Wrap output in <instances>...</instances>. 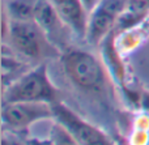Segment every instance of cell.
I'll list each match as a JSON object with an SVG mask.
<instances>
[{
	"instance_id": "9c48e42d",
	"label": "cell",
	"mask_w": 149,
	"mask_h": 145,
	"mask_svg": "<svg viewBox=\"0 0 149 145\" xmlns=\"http://www.w3.org/2000/svg\"><path fill=\"white\" fill-rule=\"evenodd\" d=\"M39 0H8L7 12L9 20L30 21L34 20L36 8Z\"/></svg>"
},
{
	"instance_id": "ba28073f",
	"label": "cell",
	"mask_w": 149,
	"mask_h": 145,
	"mask_svg": "<svg viewBox=\"0 0 149 145\" xmlns=\"http://www.w3.org/2000/svg\"><path fill=\"white\" fill-rule=\"evenodd\" d=\"M58 10L62 18L70 25L73 33L80 38H85L89 15L84 9L80 0H49Z\"/></svg>"
},
{
	"instance_id": "8fae6325",
	"label": "cell",
	"mask_w": 149,
	"mask_h": 145,
	"mask_svg": "<svg viewBox=\"0 0 149 145\" xmlns=\"http://www.w3.org/2000/svg\"><path fill=\"white\" fill-rule=\"evenodd\" d=\"M80 1H81L84 9L86 10V13L89 15V13H92L93 10L98 7V4H100L102 0H80Z\"/></svg>"
},
{
	"instance_id": "3957f363",
	"label": "cell",
	"mask_w": 149,
	"mask_h": 145,
	"mask_svg": "<svg viewBox=\"0 0 149 145\" xmlns=\"http://www.w3.org/2000/svg\"><path fill=\"white\" fill-rule=\"evenodd\" d=\"M10 102H60V93L49 75L46 63L22 73L3 92V103Z\"/></svg>"
},
{
	"instance_id": "8992f818",
	"label": "cell",
	"mask_w": 149,
	"mask_h": 145,
	"mask_svg": "<svg viewBox=\"0 0 149 145\" xmlns=\"http://www.w3.org/2000/svg\"><path fill=\"white\" fill-rule=\"evenodd\" d=\"M52 105L46 102L3 103L1 120L9 130H26L38 120L52 119Z\"/></svg>"
},
{
	"instance_id": "30bf717a",
	"label": "cell",
	"mask_w": 149,
	"mask_h": 145,
	"mask_svg": "<svg viewBox=\"0 0 149 145\" xmlns=\"http://www.w3.org/2000/svg\"><path fill=\"white\" fill-rule=\"evenodd\" d=\"M51 140L55 144H76L70 132L58 122H55L51 128Z\"/></svg>"
},
{
	"instance_id": "277c9868",
	"label": "cell",
	"mask_w": 149,
	"mask_h": 145,
	"mask_svg": "<svg viewBox=\"0 0 149 145\" xmlns=\"http://www.w3.org/2000/svg\"><path fill=\"white\" fill-rule=\"evenodd\" d=\"M130 0H102L98 7L89 13L85 39L92 46L105 42L113 33L115 24L128 7Z\"/></svg>"
},
{
	"instance_id": "7a4b0ae2",
	"label": "cell",
	"mask_w": 149,
	"mask_h": 145,
	"mask_svg": "<svg viewBox=\"0 0 149 145\" xmlns=\"http://www.w3.org/2000/svg\"><path fill=\"white\" fill-rule=\"evenodd\" d=\"M8 39L10 49L33 64H41L46 59L60 58L62 55V51L50 41L43 29L34 20H9Z\"/></svg>"
},
{
	"instance_id": "5b68a950",
	"label": "cell",
	"mask_w": 149,
	"mask_h": 145,
	"mask_svg": "<svg viewBox=\"0 0 149 145\" xmlns=\"http://www.w3.org/2000/svg\"><path fill=\"white\" fill-rule=\"evenodd\" d=\"M52 119L60 123L70 132L76 141V144L85 145H105L111 144V140L105 132L98 127L93 126L77 112H74L71 107H68L62 101L52 105Z\"/></svg>"
},
{
	"instance_id": "6da1fadb",
	"label": "cell",
	"mask_w": 149,
	"mask_h": 145,
	"mask_svg": "<svg viewBox=\"0 0 149 145\" xmlns=\"http://www.w3.org/2000/svg\"><path fill=\"white\" fill-rule=\"evenodd\" d=\"M60 65L71 85L82 93L97 96L107 88L105 68L90 51L70 47L60 55Z\"/></svg>"
},
{
	"instance_id": "52a82bcc",
	"label": "cell",
	"mask_w": 149,
	"mask_h": 145,
	"mask_svg": "<svg viewBox=\"0 0 149 145\" xmlns=\"http://www.w3.org/2000/svg\"><path fill=\"white\" fill-rule=\"evenodd\" d=\"M34 21L43 29L49 39L60 50L65 51L70 42V35L74 34L67 22L58 13L49 0H39L36 8Z\"/></svg>"
}]
</instances>
